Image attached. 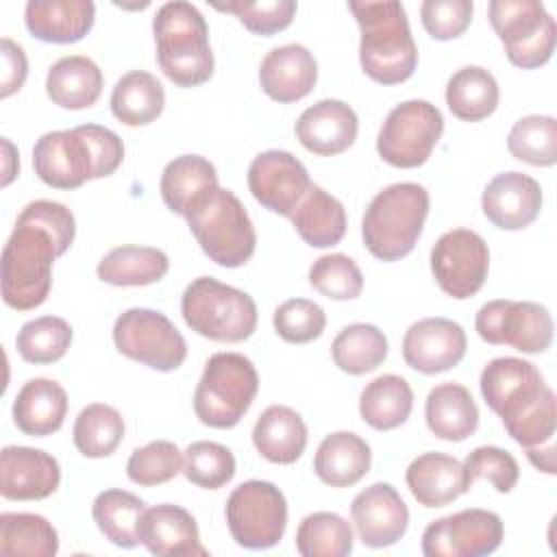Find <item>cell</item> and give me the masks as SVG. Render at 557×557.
<instances>
[{
    "instance_id": "obj_14",
    "label": "cell",
    "mask_w": 557,
    "mask_h": 557,
    "mask_svg": "<svg viewBox=\"0 0 557 557\" xmlns=\"http://www.w3.org/2000/svg\"><path fill=\"white\" fill-rule=\"evenodd\" d=\"M431 272L440 289L457 300L474 296L490 272V248L470 228L444 233L431 248Z\"/></svg>"
},
{
    "instance_id": "obj_29",
    "label": "cell",
    "mask_w": 557,
    "mask_h": 557,
    "mask_svg": "<svg viewBox=\"0 0 557 557\" xmlns=\"http://www.w3.org/2000/svg\"><path fill=\"white\" fill-rule=\"evenodd\" d=\"M372 466L370 444L352 431L326 435L313 457V470L324 485L350 487L359 483Z\"/></svg>"
},
{
    "instance_id": "obj_13",
    "label": "cell",
    "mask_w": 557,
    "mask_h": 557,
    "mask_svg": "<svg viewBox=\"0 0 557 557\" xmlns=\"http://www.w3.org/2000/svg\"><path fill=\"white\" fill-rule=\"evenodd\" d=\"M479 337L492 346H511L518 352L540 355L553 344L550 311L531 300H490L474 315Z\"/></svg>"
},
{
    "instance_id": "obj_36",
    "label": "cell",
    "mask_w": 557,
    "mask_h": 557,
    "mask_svg": "<svg viewBox=\"0 0 557 557\" xmlns=\"http://www.w3.org/2000/svg\"><path fill=\"white\" fill-rule=\"evenodd\" d=\"M500 100L494 74L481 65H463L446 83V104L450 113L463 122H481L490 117Z\"/></svg>"
},
{
    "instance_id": "obj_3",
    "label": "cell",
    "mask_w": 557,
    "mask_h": 557,
    "mask_svg": "<svg viewBox=\"0 0 557 557\" xmlns=\"http://www.w3.org/2000/svg\"><path fill=\"white\" fill-rule=\"evenodd\" d=\"M361 28L359 63L366 76L381 85H398L413 76L418 48L409 28L407 11L396 0L348 2Z\"/></svg>"
},
{
    "instance_id": "obj_55",
    "label": "cell",
    "mask_w": 557,
    "mask_h": 557,
    "mask_svg": "<svg viewBox=\"0 0 557 557\" xmlns=\"http://www.w3.org/2000/svg\"><path fill=\"white\" fill-rule=\"evenodd\" d=\"M2 150H4V174H2V187H7L20 172V159H17V150L15 146L2 137Z\"/></svg>"
},
{
    "instance_id": "obj_49",
    "label": "cell",
    "mask_w": 557,
    "mask_h": 557,
    "mask_svg": "<svg viewBox=\"0 0 557 557\" xmlns=\"http://www.w3.org/2000/svg\"><path fill=\"white\" fill-rule=\"evenodd\" d=\"M274 331L289 344H309L324 333L326 313L309 298H289L274 309Z\"/></svg>"
},
{
    "instance_id": "obj_5",
    "label": "cell",
    "mask_w": 557,
    "mask_h": 557,
    "mask_svg": "<svg viewBox=\"0 0 557 557\" xmlns=\"http://www.w3.org/2000/svg\"><path fill=\"white\" fill-rule=\"evenodd\" d=\"M431 198L418 183H392L366 207L361 237L372 257L398 261L407 257L424 228Z\"/></svg>"
},
{
    "instance_id": "obj_48",
    "label": "cell",
    "mask_w": 557,
    "mask_h": 557,
    "mask_svg": "<svg viewBox=\"0 0 557 557\" xmlns=\"http://www.w3.org/2000/svg\"><path fill=\"white\" fill-rule=\"evenodd\" d=\"M213 9L233 13L244 28H248L255 35H274L283 28H287L294 22L296 15V2L294 0H228V2H211Z\"/></svg>"
},
{
    "instance_id": "obj_44",
    "label": "cell",
    "mask_w": 557,
    "mask_h": 557,
    "mask_svg": "<svg viewBox=\"0 0 557 557\" xmlns=\"http://www.w3.org/2000/svg\"><path fill=\"white\" fill-rule=\"evenodd\" d=\"M507 148L511 157L537 168H550L557 163V120L553 115H524L509 135Z\"/></svg>"
},
{
    "instance_id": "obj_30",
    "label": "cell",
    "mask_w": 557,
    "mask_h": 557,
    "mask_svg": "<svg viewBox=\"0 0 557 557\" xmlns=\"http://www.w3.org/2000/svg\"><path fill=\"white\" fill-rule=\"evenodd\" d=\"M102 70L85 54H70L54 61L46 76V94L52 104L70 111L89 109L102 94Z\"/></svg>"
},
{
    "instance_id": "obj_38",
    "label": "cell",
    "mask_w": 557,
    "mask_h": 557,
    "mask_svg": "<svg viewBox=\"0 0 557 557\" xmlns=\"http://www.w3.org/2000/svg\"><path fill=\"white\" fill-rule=\"evenodd\" d=\"M0 553L4 557H54L59 533L39 513L4 511L0 513Z\"/></svg>"
},
{
    "instance_id": "obj_54",
    "label": "cell",
    "mask_w": 557,
    "mask_h": 557,
    "mask_svg": "<svg viewBox=\"0 0 557 557\" xmlns=\"http://www.w3.org/2000/svg\"><path fill=\"white\" fill-rule=\"evenodd\" d=\"M527 457L529 461L546 472V474H555L557 472V463H555V444L553 442H546L542 446H535V448H527Z\"/></svg>"
},
{
    "instance_id": "obj_51",
    "label": "cell",
    "mask_w": 557,
    "mask_h": 557,
    "mask_svg": "<svg viewBox=\"0 0 557 557\" xmlns=\"http://www.w3.org/2000/svg\"><path fill=\"white\" fill-rule=\"evenodd\" d=\"M463 476L468 490L479 479H487L496 492L509 494L520 479V468L511 453L498 446H476L463 459Z\"/></svg>"
},
{
    "instance_id": "obj_10",
    "label": "cell",
    "mask_w": 557,
    "mask_h": 557,
    "mask_svg": "<svg viewBox=\"0 0 557 557\" xmlns=\"http://www.w3.org/2000/svg\"><path fill=\"white\" fill-rule=\"evenodd\" d=\"M231 537L248 550H265L283 540L287 527L285 494L270 481L239 483L224 507Z\"/></svg>"
},
{
    "instance_id": "obj_26",
    "label": "cell",
    "mask_w": 557,
    "mask_h": 557,
    "mask_svg": "<svg viewBox=\"0 0 557 557\" xmlns=\"http://www.w3.org/2000/svg\"><path fill=\"white\" fill-rule=\"evenodd\" d=\"M411 496L429 509L444 507L468 492L463 463L446 453L418 455L405 470Z\"/></svg>"
},
{
    "instance_id": "obj_45",
    "label": "cell",
    "mask_w": 557,
    "mask_h": 557,
    "mask_svg": "<svg viewBox=\"0 0 557 557\" xmlns=\"http://www.w3.org/2000/svg\"><path fill=\"white\" fill-rule=\"evenodd\" d=\"M237 463L231 453L220 442H191L183 453V474L189 483L202 490H220L235 476Z\"/></svg>"
},
{
    "instance_id": "obj_33",
    "label": "cell",
    "mask_w": 557,
    "mask_h": 557,
    "mask_svg": "<svg viewBox=\"0 0 557 557\" xmlns=\"http://www.w3.org/2000/svg\"><path fill=\"white\" fill-rule=\"evenodd\" d=\"M170 270V259L152 246L124 244L111 248L96 268L102 283L115 287H144L161 281Z\"/></svg>"
},
{
    "instance_id": "obj_25",
    "label": "cell",
    "mask_w": 557,
    "mask_h": 557,
    "mask_svg": "<svg viewBox=\"0 0 557 557\" xmlns=\"http://www.w3.org/2000/svg\"><path fill=\"white\" fill-rule=\"evenodd\" d=\"M91 0H28L24 22L28 33L46 44L81 41L94 26Z\"/></svg>"
},
{
    "instance_id": "obj_4",
    "label": "cell",
    "mask_w": 557,
    "mask_h": 557,
    "mask_svg": "<svg viewBox=\"0 0 557 557\" xmlns=\"http://www.w3.org/2000/svg\"><path fill=\"white\" fill-rule=\"evenodd\" d=\"M157 61L178 87H198L213 76L209 26L202 13L185 0L165 2L152 20Z\"/></svg>"
},
{
    "instance_id": "obj_52",
    "label": "cell",
    "mask_w": 557,
    "mask_h": 557,
    "mask_svg": "<svg viewBox=\"0 0 557 557\" xmlns=\"http://www.w3.org/2000/svg\"><path fill=\"white\" fill-rule=\"evenodd\" d=\"M472 0H424L420 4L422 26L437 41L461 37L472 22Z\"/></svg>"
},
{
    "instance_id": "obj_37",
    "label": "cell",
    "mask_w": 557,
    "mask_h": 557,
    "mask_svg": "<svg viewBox=\"0 0 557 557\" xmlns=\"http://www.w3.org/2000/svg\"><path fill=\"white\" fill-rule=\"evenodd\" d=\"M211 187H218V170L200 154L174 157L163 168L159 181V191L165 207L178 215H185L191 202Z\"/></svg>"
},
{
    "instance_id": "obj_43",
    "label": "cell",
    "mask_w": 557,
    "mask_h": 557,
    "mask_svg": "<svg viewBox=\"0 0 557 557\" xmlns=\"http://www.w3.org/2000/svg\"><path fill=\"white\" fill-rule=\"evenodd\" d=\"M72 335L67 320L59 315H41L22 324L15 335V348L24 361L48 366L65 357Z\"/></svg>"
},
{
    "instance_id": "obj_21",
    "label": "cell",
    "mask_w": 557,
    "mask_h": 557,
    "mask_svg": "<svg viewBox=\"0 0 557 557\" xmlns=\"http://www.w3.org/2000/svg\"><path fill=\"white\" fill-rule=\"evenodd\" d=\"M483 215L503 231H522L542 211V187L522 172L496 174L481 194Z\"/></svg>"
},
{
    "instance_id": "obj_46",
    "label": "cell",
    "mask_w": 557,
    "mask_h": 557,
    "mask_svg": "<svg viewBox=\"0 0 557 557\" xmlns=\"http://www.w3.org/2000/svg\"><path fill=\"white\" fill-rule=\"evenodd\" d=\"M178 472H183V453L168 440H154L135 448L126 461V476L141 487L163 485Z\"/></svg>"
},
{
    "instance_id": "obj_1",
    "label": "cell",
    "mask_w": 557,
    "mask_h": 557,
    "mask_svg": "<svg viewBox=\"0 0 557 557\" xmlns=\"http://www.w3.org/2000/svg\"><path fill=\"white\" fill-rule=\"evenodd\" d=\"M76 235L74 213L54 200L28 202L2 248V300L15 311L46 302L52 287V263L65 255Z\"/></svg>"
},
{
    "instance_id": "obj_34",
    "label": "cell",
    "mask_w": 557,
    "mask_h": 557,
    "mask_svg": "<svg viewBox=\"0 0 557 557\" xmlns=\"http://www.w3.org/2000/svg\"><path fill=\"white\" fill-rule=\"evenodd\" d=\"M109 104L113 117L122 124L146 126L163 113L165 91L154 74L131 70L117 78Z\"/></svg>"
},
{
    "instance_id": "obj_2",
    "label": "cell",
    "mask_w": 557,
    "mask_h": 557,
    "mask_svg": "<svg viewBox=\"0 0 557 557\" xmlns=\"http://www.w3.org/2000/svg\"><path fill=\"white\" fill-rule=\"evenodd\" d=\"M124 161L117 133L100 124L44 133L33 146V168L54 189H76L94 178L111 176Z\"/></svg>"
},
{
    "instance_id": "obj_18",
    "label": "cell",
    "mask_w": 557,
    "mask_h": 557,
    "mask_svg": "<svg viewBox=\"0 0 557 557\" xmlns=\"http://www.w3.org/2000/svg\"><path fill=\"white\" fill-rule=\"evenodd\" d=\"M468 348L466 331L450 318H424L413 322L403 337V357L420 374H440L455 368Z\"/></svg>"
},
{
    "instance_id": "obj_8",
    "label": "cell",
    "mask_w": 557,
    "mask_h": 557,
    "mask_svg": "<svg viewBox=\"0 0 557 557\" xmlns=\"http://www.w3.org/2000/svg\"><path fill=\"white\" fill-rule=\"evenodd\" d=\"M259 392L255 363L239 352H215L207 359L194 392L196 418L211 429H233Z\"/></svg>"
},
{
    "instance_id": "obj_39",
    "label": "cell",
    "mask_w": 557,
    "mask_h": 557,
    "mask_svg": "<svg viewBox=\"0 0 557 557\" xmlns=\"http://www.w3.org/2000/svg\"><path fill=\"white\" fill-rule=\"evenodd\" d=\"M387 350L389 346L385 333L368 322L344 326L331 344L335 366L352 376L376 370L387 359Z\"/></svg>"
},
{
    "instance_id": "obj_47",
    "label": "cell",
    "mask_w": 557,
    "mask_h": 557,
    "mask_svg": "<svg viewBox=\"0 0 557 557\" xmlns=\"http://www.w3.org/2000/svg\"><path fill=\"white\" fill-rule=\"evenodd\" d=\"M309 283L331 300H352L363 289V274L348 255L331 252L311 263Z\"/></svg>"
},
{
    "instance_id": "obj_11",
    "label": "cell",
    "mask_w": 557,
    "mask_h": 557,
    "mask_svg": "<svg viewBox=\"0 0 557 557\" xmlns=\"http://www.w3.org/2000/svg\"><path fill=\"white\" fill-rule=\"evenodd\" d=\"M444 133L442 111L429 100H405L396 104L376 135L379 157L403 170L429 161Z\"/></svg>"
},
{
    "instance_id": "obj_16",
    "label": "cell",
    "mask_w": 557,
    "mask_h": 557,
    "mask_svg": "<svg viewBox=\"0 0 557 557\" xmlns=\"http://www.w3.org/2000/svg\"><path fill=\"white\" fill-rule=\"evenodd\" d=\"M248 189L272 213L292 218L298 202L313 185L307 168L287 150L259 152L248 165Z\"/></svg>"
},
{
    "instance_id": "obj_53",
    "label": "cell",
    "mask_w": 557,
    "mask_h": 557,
    "mask_svg": "<svg viewBox=\"0 0 557 557\" xmlns=\"http://www.w3.org/2000/svg\"><path fill=\"white\" fill-rule=\"evenodd\" d=\"M0 52H2V83H0V96L9 98L15 91L22 89L26 76H28V61L24 54V48L15 44L9 37L0 39Z\"/></svg>"
},
{
    "instance_id": "obj_42",
    "label": "cell",
    "mask_w": 557,
    "mask_h": 557,
    "mask_svg": "<svg viewBox=\"0 0 557 557\" xmlns=\"http://www.w3.org/2000/svg\"><path fill=\"white\" fill-rule=\"evenodd\" d=\"M352 544L350 522L335 511H313L296 529V550L302 557H346Z\"/></svg>"
},
{
    "instance_id": "obj_41",
    "label": "cell",
    "mask_w": 557,
    "mask_h": 557,
    "mask_svg": "<svg viewBox=\"0 0 557 557\" xmlns=\"http://www.w3.org/2000/svg\"><path fill=\"white\" fill-rule=\"evenodd\" d=\"M72 440L83 457H109L124 440V418L111 405L91 403L83 407L76 416L72 426Z\"/></svg>"
},
{
    "instance_id": "obj_17",
    "label": "cell",
    "mask_w": 557,
    "mask_h": 557,
    "mask_svg": "<svg viewBox=\"0 0 557 557\" xmlns=\"http://www.w3.org/2000/svg\"><path fill=\"white\" fill-rule=\"evenodd\" d=\"M479 387L485 405L503 422L522 413L548 389L542 372L531 361L518 357L492 359L481 372Z\"/></svg>"
},
{
    "instance_id": "obj_50",
    "label": "cell",
    "mask_w": 557,
    "mask_h": 557,
    "mask_svg": "<svg viewBox=\"0 0 557 557\" xmlns=\"http://www.w3.org/2000/svg\"><path fill=\"white\" fill-rule=\"evenodd\" d=\"M509 437L524 450L553 442L557 429V400L555 392L548 387L531 407H527L516 418L503 422Z\"/></svg>"
},
{
    "instance_id": "obj_31",
    "label": "cell",
    "mask_w": 557,
    "mask_h": 557,
    "mask_svg": "<svg viewBox=\"0 0 557 557\" xmlns=\"http://www.w3.org/2000/svg\"><path fill=\"white\" fill-rule=\"evenodd\" d=\"M424 418L435 437L463 442L479 426V407L461 383H440L426 396Z\"/></svg>"
},
{
    "instance_id": "obj_28",
    "label": "cell",
    "mask_w": 557,
    "mask_h": 557,
    "mask_svg": "<svg viewBox=\"0 0 557 557\" xmlns=\"http://www.w3.org/2000/svg\"><path fill=\"white\" fill-rule=\"evenodd\" d=\"M252 444L270 463H296L307 448V424L287 405H270L252 426Z\"/></svg>"
},
{
    "instance_id": "obj_19",
    "label": "cell",
    "mask_w": 557,
    "mask_h": 557,
    "mask_svg": "<svg viewBox=\"0 0 557 557\" xmlns=\"http://www.w3.org/2000/svg\"><path fill=\"white\" fill-rule=\"evenodd\" d=\"M350 518L357 537L368 548L396 544L409 527V509L394 485L372 483L350 503Z\"/></svg>"
},
{
    "instance_id": "obj_35",
    "label": "cell",
    "mask_w": 557,
    "mask_h": 557,
    "mask_svg": "<svg viewBox=\"0 0 557 557\" xmlns=\"http://www.w3.org/2000/svg\"><path fill=\"white\" fill-rule=\"evenodd\" d=\"M413 409V392L407 379L381 374L372 379L359 396L361 420L376 431H392L407 422Z\"/></svg>"
},
{
    "instance_id": "obj_15",
    "label": "cell",
    "mask_w": 557,
    "mask_h": 557,
    "mask_svg": "<svg viewBox=\"0 0 557 557\" xmlns=\"http://www.w3.org/2000/svg\"><path fill=\"white\" fill-rule=\"evenodd\" d=\"M505 535L498 513L487 509H461L433 520L422 533L426 557H483L494 553Z\"/></svg>"
},
{
    "instance_id": "obj_6",
    "label": "cell",
    "mask_w": 557,
    "mask_h": 557,
    "mask_svg": "<svg viewBox=\"0 0 557 557\" xmlns=\"http://www.w3.org/2000/svg\"><path fill=\"white\" fill-rule=\"evenodd\" d=\"M202 252L222 268L244 265L257 246L252 220L242 200L224 187L200 194L183 215Z\"/></svg>"
},
{
    "instance_id": "obj_20",
    "label": "cell",
    "mask_w": 557,
    "mask_h": 557,
    "mask_svg": "<svg viewBox=\"0 0 557 557\" xmlns=\"http://www.w3.org/2000/svg\"><path fill=\"white\" fill-rule=\"evenodd\" d=\"M61 483L59 461L30 446H4L0 453V494L7 500H41Z\"/></svg>"
},
{
    "instance_id": "obj_9",
    "label": "cell",
    "mask_w": 557,
    "mask_h": 557,
    "mask_svg": "<svg viewBox=\"0 0 557 557\" xmlns=\"http://www.w3.org/2000/svg\"><path fill=\"white\" fill-rule=\"evenodd\" d=\"M487 13L516 67L535 70L550 61L557 28L555 17L540 0H492Z\"/></svg>"
},
{
    "instance_id": "obj_40",
    "label": "cell",
    "mask_w": 557,
    "mask_h": 557,
    "mask_svg": "<svg viewBox=\"0 0 557 557\" xmlns=\"http://www.w3.org/2000/svg\"><path fill=\"white\" fill-rule=\"evenodd\" d=\"M146 511V503L126 490H104L94 498L91 516L98 531L120 548L139 544L137 527Z\"/></svg>"
},
{
    "instance_id": "obj_27",
    "label": "cell",
    "mask_w": 557,
    "mask_h": 557,
    "mask_svg": "<svg viewBox=\"0 0 557 557\" xmlns=\"http://www.w3.org/2000/svg\"><path fill=\"white\" fill-rule=\"evenodd\" d=\"M67 416V392L52 379H28L13 400V422L30 437L57 433Z\"/></svg>"
},
{
    "instance_id": "obj_24",
    "label": "cell",
    "mask_w": 557,
    "mask_h": 557,
    "mask_svg": "<svg viewBox=\"0 0 557 557\" xmlns=\"http://www.w3.org/2000/svg\"><path fill=\"white\" fill-rule=\"evenodd\" d=\"M318 83V61L302 44L272 48L259 67L263 94L276 102H298L311 94Z\"/></svg>"
},
{
    "instance_id": "obj_32",
    "label": "cell",
    "mask_w": 557,
    "mask_h": 557,
    "mask_svg": "<svg viewBox=\"0 0 557 557\" xmlns=\"http://www.w3.org/2000/svg\"><path fill=\"white\" fill-rule=\"evenodd\" d=\"M292 224L311 248H331L346 235V209L333 194L311 185L294 209Z\"/></svg>"
},
{
    "instance_id": "obj_7",
    "label": "cell",
    "mask_w": 557,
    "mask_h": 557,
    "mask_svg": "<svg viewBox=\"0 0 557 557\" xmlns=\"http://www.w3.org/2000/svg\"><path fill=\"white\" fill-rule=\"evenodd\" d=\"M181 313L194 333L211 342L239 344L257 329L252 296L213 276H198L185 287Z\"/></svg>"
},
{
    "instance_id": "obj_23",
    "label": "cell",
    "mask_w": 557,
    "mask_h": 557,
    "mask_svg": "<svg viewBox=\"0 0 557 557\" xmlns=\"http://www.w3.org/2000/svg\"><path fill=\"white\" fill-rule=\"evenodd\" d=\"M298 141L313 154L333 157L348 150L359 133V117L350 104L324 98L307 107L296 120Z\"/></svg>"
},
{
    "instance_id": "obj_12",
    "label": "cell",
    "mask_w": 557,
    "mask_h": 557,
    "mask_svg": "<svg viewBox=\"0 0 557 557\" xmlns=\"http://www.w3.org/2000/svg\"><path fill=\"white\" fill-rule=\"evenodd\" d=\"M115 348L152 370L172 372L187 359V342L172 320L154 309L133 307L113 324Z\"/></svg>"
},
{
    "instance_id": "obj_22",
    "label": "cell",
    "mask_w": 557,
    "mask_h": 557,
    "mask_svg": "<svg viewBox=\"0 0 557 557\" xmlns=\"http://www.w3.org/2000/svg\"><path fill=\"white\" fill-rule=\"evenodd\" d=\"M139 544L157 557H207L196 518L181 505L161 503L146 507L139 527Z\"/></svg>"
}]
</instances>
